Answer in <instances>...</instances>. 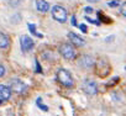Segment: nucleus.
<instances>
[{
  "label": "nucleus",
  "instance_id": "obj_4",
  "mask_svg": "<svg viewBox=\"0 0 126 116\" xmlns=\"http://www.w3.org/2000/svg\"><path fill=\"white\" fill-rule=\"evenodd\" d=\"M59 53L66 58V59H73L76 57V51L69 43H62L59 47Z\"/></svg>",
  "mask_w": 126,
  "mask_h": 116
},
{
  "label": "nucleus",
  "instance_id": "obj_19",
  "mask_svg": "<svg viewBox=\"0 0 126 116\" xmlns=\"http://www.w3.org/2000/svg\"><path fill=\"white\" fill-rule=\"evenodd\" d=\"M84 11H85L87 14H92V13H93V8H90V6H87V8L84 9Z\"/></svg>",
  "mask_w": 126,
  "mask_h": 116
},
{
  "label": "nucleus",
  "instance_id": "obj_9",
  "mask_svg": "<svg viewBox=\"0 0 126 116\" xmlns=\"http://www.w3.org/2000/svg\"><path fill=\"white\" fill-rule=\"evenodd\" d=\"M11 98V90L9 87L0 84V99L1 100H9Z\"/></svg>",
  "mask_w": 126,
  "mask_h": 116
},
{
  "label": "nucleus",
  "instance_id": "obj_20",
  "mask_svg": "<svg viewBox=\"0 0 126 116\" xmlns=\"http://www.w3.org/2000/svg\"><path fill=\"white\" fill-rule=\"evenodd\" d=\"M79 29H80L84 33H87V31H88V29H87V26H85V25H80V26H79Z\"/></svg>",
  "mask_w": 126,
  "mask_h": 116
},
{
  "label": "nucleus",
  "instance_id": "obj_12",
  "mask_svg": "<svg viewBox=\"0 0 126 116\" xmlns=\"http://www.w3.org/2000/svg\"><path fill=\"white\" fill-rule=\"evenodd\" d=\"M42 99L41 98H37V100H36V104H37V106L40 107V109H42L43 111H48V107L47 106H45V105H42Z\"/></svg>",
  "mask_w": 126,
  "mask_h": 116
},
{
  "label": "nucleus",
  "instance_id": "obj_17",
  "mask_svg": "<svg viewBox=\"0 0 126 116\" xmlns=\"http://www.w3.org/2000/svg\"><path fill=\"white\" fill-rule=\"evenodd\" d=\"M121 14H122L124 16H126V3H124V4L121 5Z\"/></svg>",
  "mask_w": 126,
  "mask_h": 116
},
{
  "label": "nucleus",
  "instance_id": "obj_13",
  "mask_svg": "<svg viewBox=\"0 0 126 116\" xmlns=\"http://www.w3.org/2000/svg\"><path fill=\"white\" fill-rule=\"evenodd\" d=\"M27 26H29V29H30V31H31L32 35H35V36H40V37H41V35L37 33V31H36V26H35L33 24H29Z\"/></svg>",
  "mask_w": 126,
  "mask_h": 116
},
{
  "label": "nucleus",
  "instance_id": "obj_5",
  "mask_svg": "<svg viewBox=\"0 0 126 116\" xmlns=\"http://www.w3.org/2000/svg\"><path fill=\"white\" fill-rule=\"evenodd\" d=\"M20 43H21V49L24 51V52H29V51H31L32 48H33V40L30 37V36H27V35H24V36H21V38H20Z\"/></svg>",
  "mask_w": 126,
  "mask_h": 116
},
{
  "label": "nucleus",
  "instance_id": "obj_3",
  "mask_svg": "<svg viewBox=\"0 0 126 116\" xmlns=\"http://www.w3.org/2000/svg\"><path fill=\"white\" fill-rule=\"evenodd\" d=\"M9 88H10L11 91L17 93V94H24V93L27 91V85L20 79H13L10 82V87Z\"/></svg>",
  "mask_w": 126,
  "mask_h": 116
},
{
  "label": "nucleus",
  "instance_id": "obj_7",
  "mask_svg": "<svg viewBox=\"0 0 126 116\" xmlns=\"http://www.w3.org/2000/svg\"><path fill=\"white\" fill-rule=\"evenodd\" d=\"M68 38H69V41H71L73 44H76L77 47H82V46L85 44L84 38H82L79 35H77V33H74V32H69V33H68Z\"/></svg>",
  "mask_w": 126,
  "mask_h": 116
},
{
  "label": "nucleus",
  "instance_id": "obj_1",
  "mask_svg": "<svg viewBox=\"0 0 126 116\" xmlns=\"http://www.w3.org/2000/svg\"><path fill=\"white\" fill-rule=\"evenodd\" d=\"M52 16L58 22H66L67 17H68V13H67V10L63 6L56 5V6L52 8Z\"/></svg>",
  "mask_w": 126,
  "mask_h": 116
},
{
  "label": "nucleus",
  "instance_id": "obj_18",
  "mask_svg": "<svg viewBox=\"0 0 126 116\" xmlns=\"http://www.w3.org/2000/svg\"><path fill=\"white\" fill-rule=\"evenodd\" d=\"M36 72L37 73H42V69H41V66H40V63L36 61Z\"/></svg>",
  "mask_w": 126,
  "mask_h": 116
},
{
  "label": "nucleus",
  "instance_id": "obj_14",
  "mask_svg": "<svg viewBox=\"0 0 126 116\" xmlns=\"http://www.w3.org/2000/svg\"><path fill=\"white\" fill-rule=\"evenodd\" d=\"M119 4H120L119 0H112V1H110L108 5H109L110 8H116V6H119Z\"/></svg>",
  "mask_w": 126,
  "mask_h": 116
},
{
  "label": "nucleus",
  "instance_id": "obj_23",
  "mask_svg": "<svg viewBox=\"0 0 126 116\" xmlns=\"http://www.w3.org/2000/svg\"><path fill=\"white\" fill-rule=\"evenodd\" d=\"M0 105H1V99H0Z\"/></svg>",
  "mask_w": 126,
  "mask_h": 116
},
{
  "label": "nucleus",
  "instance_id": "obj_15",
  "mask_svg": "<svg viewBox=\"0 0 126 116\" xmlns=\"http://www.w3.org/2000/svg\"><path fill=\"white\" fill-rule=\"evenodd\" d=\"M4 74H5V67L3 64H0V78L4 77Z\"/></svg>",
  "mask_w": 126,
  "mask_h": 116
},
{
  "label": "nucleus",
  "instance_id": "obj_6",
  "mask_svg": "<svg viewBox=\"0 0 126 116\" xmlns=\"http://www.w3.org/2000/svg\"><path fill=\"white\" fill-rule=\"evenodd\" d=\"M83 90L88 94V95H95L98 93V85L93 80H85L83 83Z\"/></svg>",
  "mask_w": 126,
  "mask_h": 116
},
{
  "label": "nucleus",
  "instance_id": "obj_8",
  "mask_svg": "<svg viewBox=\"0 0 126 116\" xmlns=\"http://www.w3.org/2000/svg\"><path fill=\"white\" fill-rule=\"evenodd\" d=\"M94 58L93 57H90V56H82L80 58H79V64H80V67H83V68H90L93 64H94Z\"/></svg>",
  "mask_w": 126,
  "mask_h": 116
},
{
  "label": "nucleus",
  "instance_id": "obj_22",
  "mask_svg": "<svg viewBox=\"0 0 126 116\" xmlns=\"http://www.w3.org/2000/svg\"><path fill=\"white\" fill-rule=\"evenodd\" d=\"M88 1H90V3H98L99 0H88Z\"/></svg>",
  "mask_w": 126,
  "mask_h": 116
},
{
  "label": "nucleus",
  "instance_id": "obj_21",
  "mask_svg": "<svg viewBox=\"0 0 126 116\" xmlns=\"http://www.w3.org/2000/svg\"><path fill=\"white\" fill-rule=\"evenodd\" d=\"M72 26H77V19H76V16L72 17Z\"/></svg>",
  "mask_w": 126,
  "mask_h": 116
},
{
  "label": "nucleus",
  "instance_id": "obj_16",
  "mask_svg": "<svg viewBox=\"0 0 126 116\" xmlns=\"http://www.w3.org/2000/svg\"><path fill=\"white\" fill-rule=\"evenodd\" d=\"M85 19H87V21H89V22H92L93 25H99V24H100V22H99L98 20H92L90 17H87V16H85Z\"/></svg>",
  "mask_w": 126,
  "mask_h": 116
},
{
  "label": "nucleus",
  "instance_id": "obj_11",
  "mask_svg": "<svg viewBox=\"0 0 126 116\" xmlns=\"http://www.w3.org/2000/svg\"><path fill=\"white\" fill-rule=\"evenodd\" d=\"M9 42H10V38L8 35L0 32V48H6L9 46Z\"/></svg>",
  "mask_w": 126,
  "mask_h": 116
},
{
  "label": "nucleus",
  "instance_id": "obj_2",
  "mask_svg": "<svg viewBox=\"0 0 126 116\" xmlns=\"http://www.w3.org/2000/svg\"><path fill=\"white\" fill-rule=\"evenodd\" d=\"M57 79L62 85H64V87L69 88V87L73 85V78H72L71 73L66 69H59L57 72Z\"/></svg>",
  "mask_w": 126,
  "mask_h": 116
},
{
  "label": "nucleus",
  "instance_id": "obj_10",
  "mask_svg": "<svg viewBox=\"0 0 126 116\" xmlns=\"http://www.w3.org/2000/svg\"><path fill=\"white\" fill-rule=\"evenodd\" d=\"M36 8L41 13H47L48 9H49V4L46 0H36Z\"/></svg>",
  "mask_w": 126,
  "mask_h": 116
}]
</instances>
